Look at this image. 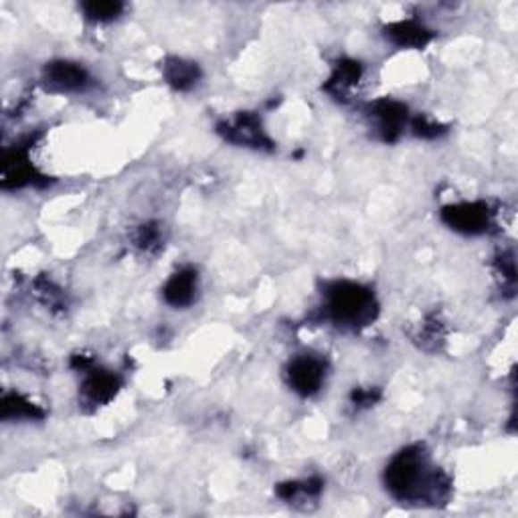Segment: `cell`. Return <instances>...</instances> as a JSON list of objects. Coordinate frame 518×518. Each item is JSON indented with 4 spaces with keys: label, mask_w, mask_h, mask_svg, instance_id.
I'll return each instance as SVG.
<instances>
[{
    "label": "cell",
    "mask_w": 518,
    "mask_h": 518,
    "mask_svg": "<svg viewBox=\"0 0 518 518\" xmlns=\"http://www.w3.org/2000/svg\"><path fill=\"white\" fill-rule=\"evenodd\" d=\"M385 482L395 498L405 502L438 500L441 490L446 489L438 472H431L428 455L419 447H407L395 455L387 466Z\"/></svg>",
    "instance_id": "6da1fadb"
},
{
    "label": "cell",
    "mask_w": 518,
    "mask_h": 518,
    "mask_svg": "<svg viewBox=\"0 0 518 518\" xmlns=\"http://www.w3.org/2000/svg\"><path fill=\"white\" fill-rule=\"evenodd\" d=\"M326 314L338 326L369 324L377 314L375 294L355 281H337L326 292Z\"/></svg>",
    "instance_id": "7a4b0ae2"
},
{
    "label": "cell",
    "mask_w": 518,
    "mask_h": 518,
    "mask_svg": "<svg viewBox=\"0 0 518 518\" xmlns=\"http://www.w3.org/2000/svg\"><path fill=\"white\" fill-rule=\"evenodd\" d=\"M326 379V364L316 356H296L288 367V383L296 393L310 397L320 391Z\"/></svg>",
    "instance_id": "3957f363"
},
{
    "label": "cell",
    "mask_w": 518,
    "mask_h": 518,
    "mask_svg": "<svg viewBox=\"0 0 518 518\" xmlns=\"http://www.w3.org/2000/svg\"><path fill=\"white\" fill-rule=\"evenodd\" d=\"M446 223L452 227L454 231L478 235L484 233L490 225V211L484 203H460L446 207L441 213Z\"/></svg>",
    "instance_id": "277c9868"
},
{
    "label": "cell",
    "mask_w": 518,
    "mask_h": 518,
    "mask_svg": "<svg viewBox=\"0 0 518 518\" xmlns=\"http://www.w3.org/2000/svg\"><path fill=\"white\" fill-rule=\"evenodd\" d=\"M43 81L47 89L57 94H75L89 86V73L73 61H53L45 67Z\"/></svg>",
    "instance_id": "5b68a950"
},
{
    "label": "cell",
    "mask_w": 518,
    "mask_h": 518,
    "mask_svg": "<svg viewBox=\"0 0 518 518\" xmlns=\"http://www.w3.org/2000/svg\"><path fill=\"white\" fill-rule=\"evenodd\" d=\"M196 292H199V276H196V272L190 268L172 273L163 289L166 304H171L174 308L190 306L196 298Z\"/></svg>",
    "instance_id": "8992f818"
},
{
    "label": "cell",
    "mask_w": 518,
    "mask_h": 518,
    "mask_svg": "<svg viewBox=\"0 0 518 518\" xmlns=\"http://www.w3.org/2000/svg\"><path fill=\"white\" fill-rule=\"evenodd\" d=\"M371 118L387 142H393L407 124V108L399 102H377L371 108Z\"/></svg>",
    "instance_id": "52a82bcc"
},
{
    "label": "cell",
    "mask_w": 518,
    "mask_h": 518,
    "mask_svg": "<svg viewBox=\"0 0 518 518\" xmlns=\"http://www.w3.org/2000/svg\"><path fill=\"white\" fill-rule=\"evenodd\" d=\"M120 388V377L110 371H91L83 383V395L91 405H104V403L116 397Z\"/></svg>",
    "instance_id": "ba28073f"
},
{
    "label": "cell",
    "mask_w": 518,
    "mask_h": 518,
    "mask_svg": "<svg viewBox=\"0 0 518 518\" xmlns=\"http://www.w3.org/2000/svg\"><path fill=\"white\" fill-rule=\"evenodd\" d=\"M387 39L401 49H422L431 41V30L415 21H401L387 29Z\"/></svg>",
    "instance_id": "9c48e42d"
},
{
    "label": "cell",
    "mask_w": 518,
    "mask_h": 518,
    "mask_svg": "<svg viewBox=\"0 0 518 518\" xmlns=\"http://www.w3.org/2000/svg\"><path fill=\"white\" fill-rule=\"evenodd\" d=\"M225 136L235 144H246V146L255 148H262V144L268 142V138L263 136V130L257 124V120L249 116H241L235 124L227 126Z\"/></svg>",
    "instance_id": "30bf717a"
},
{
    "label": "cell",
    "mask_w": 518,
    "mask_h": 518,
    "mask_svg": "<svg viewBox=\"0 0 518 518\" xmlns=\"http://www.w3.org/2000/svg\"><path fill=\"white\" fill-rule=\"evenodd\" d=\"M164 78L174 89L185 91L196 86V81L201 78V71L196 63H190V61L171 59L169 63L164 65Z\"/></svg>",
    "instance_id": "8fae6325"
},
{
    "label": "cell",
    "mask_w": 518,
    "mask_h": 518,
    "mask_svg": "<svg viewBox=\"0 0 518 518\" xmlns=\"http://www.w3.org/2000/svg\"><path fill=\"white\" fill-rule=\"evenodd\" d=\"M363 75V67L356 61H340L337 65V71L332 73L329 89L334 94H345V91L353 89L359 83Z\"/></svg>",
    "instance_id": "7c38bea8"
},
{
    "label": "cell",
    "mask_w": 518,
    "mask_h": 518,
    "mask_svg": "<svg viewBox=\"0 0 518 518\" xmlns=\"http://www.w3.org/2000/svg\"><path fill=\"white\" fill-rule=\"evenodd\" d=\"M41 409L30 403L27 397H22L19 393L4 395L3 399V419H37L41 417Z\"/></svg>",
    "instance_id": "4fadbf2b"
},
{
    "label": "cell",
    "mask_w": 518,
    "mask_h": 518,
    "mask_svg": "<svg viewBox=\"0 0 518 518\" xmlns=\"http://www.w3.org/2000/svg\"><path fill=\"white\" fill-rule=\"evenodd\" d=\"M121 11H124V4L110 3V0H105V3L83 4V13H86V17L94 22H108V21L118 19Z\"/></svg>",
    "instance_id": "5bb4252c"
},
{
    "label": "cell",
    "mask_w": 518,
    "mask_h": 518,
    "mask_svg": "<svg viewBox=\"0 0 518 518\" xmlns=\"http://www.w3.org/2000/svg\"><path fill=\"white\" fill-rule=\"evenodd\" d=\"M414 130L417 136H422V138H436L444 130H441L439 124H433V121L425 120V118H417L414 121Z\"/></svg>",
    "instance_id": "9a60e30c"
},
{
    "label": "cell",
    "mask_w": 518,
    "mask_h": 518,
    "mask_svg": "<svg viewBox=\"0 0 518 518\" xmlns=\"http://www.w3.org/2000/svg\"><path fill=\"white\" fill-rule=\"evenodd\" d=\"M136 239H138V246L150 249L152 246H156V243L160 241V233H158L156 227L144 225V227H140L138 238H136Z\"/></svg>",
    "instance_id": "2e32d148"
}]
</instances>
